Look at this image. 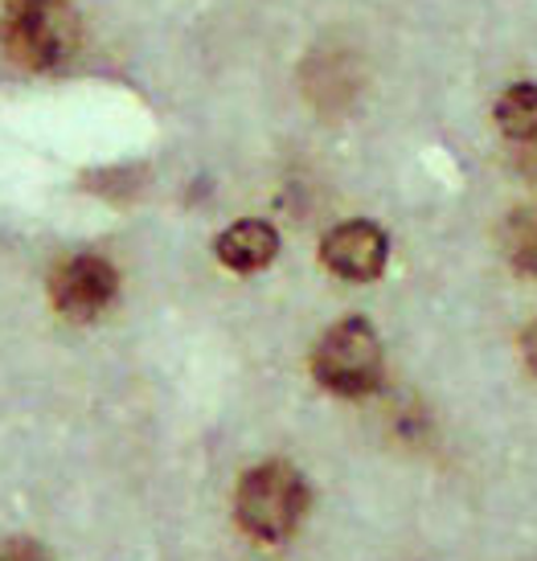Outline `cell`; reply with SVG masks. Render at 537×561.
Wrapping results in <instances>:
<instances>
[{"label": "cell", "instance_id": "obj_1", "mask_svg": "<svg viewBox=\"0 0 537 561\" xmlns=\"http://www.w3.org/2000/svg\"><path fill=\"white\" fill-rule=\"evenodd\" d=\"M304 508H308V483L284 459L259 463L238 480V525L259 541H267V546H279L300 529Z\"/></svg>", "mask_w": 537, "mask_h": 561}, {"label": "cell", "instance_id": "obj_2", "mask_svg": "<svg viewBox=\"0 0 537 561\" xmlns=\"http://www.w3.org/2000/svg\"><path fill=\"white\" fill-rule=\"evenodd\" d=\"M0 37L13 62L30 70H54L79 46V25L66 0H9Z\"/></svg>", "mask_w": 537, "mask_h": 561}, {"label": "cell", "instance_id": "obj_3", "mask_svg": "<svg viewBox=\"0 0 537 561\" xmlns=\"http://www.w3.org/2000/svg\"><path fill=\"white\" fill-rule=\"evenodd\" d=\"M312 374L341 398H365L381 386V341L365 320H341L320 336Z\"/></svg>", "mask_w": 537, "mask_h": 561}, {"label": "cell", "instance_id": "obj_4", "mask_svg": "<svg viewBox=\"0 0 537 561\" xmlns=\"http://www.w3.org/2000/svg\"><path fill=\"white\" fill-rule=\"evenodd\" d=\"M54 308L70 320H95L111 308V299L119 291V275L107 259L99 254H75L54 271Z\"/></svg>", "mask_w": 537, "mask_h": 561}, {"label": "cell", "instance_id": "obj_5", "mask_svg": "<svg viewBox=\"0 0 537 561\" xmlns=\"http://www.w3.org/2000/svg\"><path fill=\"white\" fill-rule=\"evenodd\" d=\"M386 254H390V242L381 234L374 221H345L324 234V247H320V259L332 275L341 279H378L381 266H386Z\"/></svg>", "mask_w": 537, "mask_h": 561}, {"label": "cell", "instance_id": "obj_6", "mask_svg": "<svg viewBox=\"0 0 537 561\" xmlns=\"http://www.w3.org/2000/svg\"><path fill=\"white\" fill-rule=\"evenodd\" d=\"M275 250H279V238L267 221H235L218 238V259L230 271H259L275 259Z\"/></svg>", "mask_w": 537, "mask_h": 561}, {"label": "cell", "instance_id": "obj_7", "mask_svg": "<svg viewBox=\"0 0 537 561\" xmlns=\"http://www.w3.org/2000/svg\"><path fill=\"white\" fill-rule=\"evenodd\" d=\"M496 124L513 140H537V87L534 82H517L501 94L496 103Z\"/></svg>", "mask_w": 537, "mask_h": 561}, {"label": "cell", "instance_id": "obj_8", "mask_svg": "<svg viewBox=\"0 0 537 561\" xmlns=\"http://www.w3.org/2000/svg\"><path fill=\"white\" fill-rule=\"evenodd\" d=\"M304 87L320 107H341L349 103V66L336 54H317L304 70Z\"/></svg>", "mask_w": 537, "mask_h": 561}, {"label": "cell", "instance_id": "obj_9", "mask_svg": "<svg viewBox=\"0 0 537 561\" xmlns=\"http://www.w3.org/2000/svg\"><path fill=\"white\" fill-rule=\"evenodd\" d=\"M505 250L513 266L537 279V214H517L505 226Z\"/></svg>", "mask_w": 537, "mask_h": 561}, {"label": "cell", "instance_id": "obj_10", "mask_svg": "<svg viewBox=\"0 0 537 561\" xmlns=\"http://www.w3.org/2000/svg\"><path fill=\"white\" fill-rule=\"evenodd\" d=\"M0 561H54L46 546H37L30 537H9L0 541Z\"/></svg>", "mask_w": 537, "mask_h": 561}, {"label": "cell", "instance_id": "obj_11", "mask_svg": "<svg viewBox=\"0 0 537 561\" xmlns=\"http://www.w3.org/2000/svg\"><path fill=\"white\" fill-rule=\"evenodd\" d=\"M522 348H525V360H529V369L537 374V320L529 328H525V336H522Z\"/></svg>", "mask_w": 537, "mask_h": 561}]
</instances>
